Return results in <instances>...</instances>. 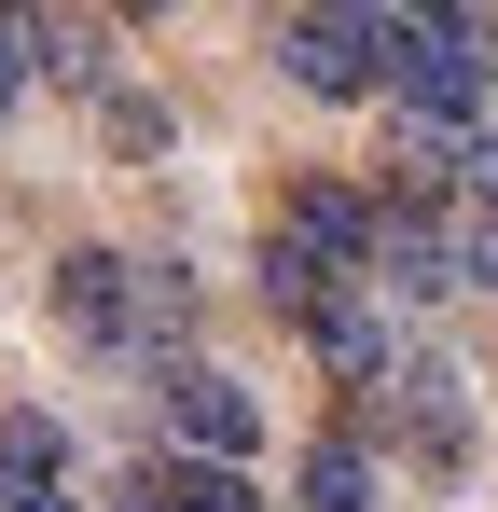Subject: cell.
<instances>
[{"mask_svg": "<svg viewBox=\"0 0 498 512\" xmlns=\"http://www.w3.org/2000/svg\"><path fill=\"white\" fill-rule=\"evenodd\" d=\"M374 56H388V84L429 125H471L485 111V70H498V28L485 14H374Z\"/></svg>", "mask_w": 498, "mask_h": 512, "instance_id": "cell-1", "label": "cell"}, {"mask_svg": "<svg viewBox=\"0 0 498 512\" xmlns=\"http://www.w3.org/2000/svg\"><path fill=\"white\" fill-rule=\"evenodd\" d=\"M346 429H360V443H402L415 471H443V485L471 471V388H457V360H402Z\"/></svg>", "mask_w": 498, "mask_h": 512, "instance_id": "cell-2", "label": "cell"}, {"mask_svg": "<svg viewBox=\"0 0 498 512\" xmlns=\"http://www.w3.org/2000/svg\"><path fill=\"white\" fill-rule=\"evenodd\" d=\"M166 429H180V457H194V471H249L263 402H249L236 374H208V360H166Z\"/></svg>", "mask_w": 498, "mask_h": 512, "instance_id": "cell-3", "label": "cell"}, {"mask_svg": "<svg viewBox=\"0 0 498 512\" xmlns=\"http://www.w3.org/2000/svg\"><path fill=\"white\" fill-rule=\"evenodd\" d=\"M277 70L305 97H374L388 56H374V14H277Z\"/></svg>", "mask_w": 498, "mask_h": 512, "instance_id": "cell-4", "label": "cell"}, {"mask_svg": "<svg viewBox=\"0 0 498 512\" xmlns=\"http://www.w3.org/2000/svg\"><path fill=\"white\" fill-rule=\"evenodd\" d=\"M277 222H291V236H305L332 277H360V263H374V194H360V180H319V167H305Z\"/></svg>", "mask_w": 498, "mask_h": 512, "instance_id": "cell-5", "label": "cell"}, {"mask_svg": "<svg viewBox=\"0 0 498 512\" xmlns=\"http://www.w3.org/2000/svg\"><path fill=\"white\" fill-rule=\"evenodd\" d=\"M56 319H70L83 346H139V263L70 250V263H56Z\"/></svg>", "mask_w": 498, "mask_h": 512, "instance_id": "cell-6", "label": "cell"}, {"mask_svg": "<svg viewBox=\"0 0 498 512\" xmlns=\"http://www.w3.org/2000/svg\"><path fill=\"white\" fill-rule=\"evenodd\" d=\"M305 346H319V360L346 374V388H360V402H374V388L402 374V346H388V319H374L360 291H319V305H305Z\"/></svg>", "mask_w": 498, "mask_h": 512, "instance_id": "cell-7", "label": "cell"}, {"mask_svg": "<svg viewBox=\"0 0 498 512\" xmlns=\"http://www.w3.org/2000/svg\"><path fill=\"white\" fill-rule=\"evenodd\" d=\"M305 512H374V443L360 429H319L305 443Z\"/></svg>", "mask_w": 498, "mask_h": 512, "instance_id": "cell-8", "label": "cell"}, {"mask_svg": "<svg viewBox=\"0 0 498 512\" xmlns=\"http://www.w3.org/2000/svg\"><path fill=\"white\" fill-rule=\"evenodd\" d=\"M125 512H263L236 485V471H194V457H180V471H125Z\"/></svg>", "mask_w": 498, "mask_h": 512, "instance_id": "cell-9", "label": "cell"}, {"mask_svg": "<svg viewBox=\"0 0 498 512\" xmlns=\"http://www.w3.org/2000/svg\"><path fill=\"white\" fill-rule=\"evenodd\" d=\"M319 291H346V277H332V263L305 250V236H291V222H277V236H263V305H277V319H305V305H319Z\"/></svg>", "mask_w": 498, "mask_h": 512, "instance_id": "cell-10", "label": "cell"}, {"mask_svg": "<svg viewBox=\"0 0 498 512\" xmlns=\"http://www.w3.org/2000/svg\"><path fill=\"white\" fill-rule=\"evenodd\" d=\"M180 333H194V277L139 263V346H153V360H180Z\"/></svg>", "mask_w": 498, "mask_h": 512, "instance_id": "cell-11", "label": "cell"}, {"mask_svg": "<svg viewBox=\"0 0 498 512\" xmlns=\"http://www.w3.org/2000/svg\"><path fill=\"white\" fill-rule=\"evenodd\" d=\"M429 194H443V180H429ZM443 263H457L471 291H498V208H457V194H443Z\"/></svg>", "mask_w": 498, "mask_h": 512, "instance_id": "cell-12", "label": "cell"}, {"mask_svg": "<svg viewBox=\"0 0 498 512\" xmlns=\"http://www.w3.org/2000/svg\"><path fill=\"white\" fill-rule=\"evenodd\" d=\"M14 84H28V14H0V111H14Z\"/></svg>", "mask_w": 498, "mask_h": 512, "instance_id": "cell-13", "label": "cell"}]
</instances>
